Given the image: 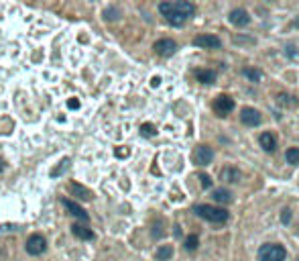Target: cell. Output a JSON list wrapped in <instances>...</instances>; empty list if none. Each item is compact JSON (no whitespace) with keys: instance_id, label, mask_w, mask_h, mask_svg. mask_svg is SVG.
<instances>
[{"instance_id":"d4e9b609","label":"cell","mask_w":299,"mask_h":261,"mask_svg":"<svg viewBox=\"0 0 299 261\" xmlns=\"http://www.w3.org/2000/svg\"><path fill=\"white\" fill-rule=\"evenodd\" d=\"M104 17H106L108 20H114V19L120 17V10H118V8H106V10H104Z\"/></svg>"},{"instance_id":"7c38bea8","label":"cell","mask_w":299,"mask_h":261,"mask_svg":"<svg viewBox=\"0 0 299 261\" xmlns=\"http://www.w3.org/2000/svg\"><path fill=\"white\" fill-rule=\"evenodd\" d=\"M72 233H74V237H77V239H82V241H92L94 239V233H92L90 226L79 224V222L72 224Z\"/></svg>"},{"instance_id":"9c48e42d","label":"cell","mask_w":299,"mask_h":261,"mask_svg":"<svg viewBox=\"0 0 299 261\" xmlns=\"http://www.w3.org/2000/svg\"><path fill=\"white\" fill-rule=\"evenodd\" d=\"M63 206H65V210L70 212V214H74L75 219H79V221H84V222H88L90 221V217H88V212L79 206V204H75L74 200H67V198H63Z\"/></svg>"},{"instance_id":"5bb4252c","label":"cell","mask_w":299,"mask_h":261,"mask_svg":"<svg viewBox=\"0 0 299 261\" xmlns=\"http://www.w3.org/2000/svg\"><path fill=\"white\" fill-rule=\"evenodd\" d=\"M259 141H261V147H262V149L267 151V153H273L275 149H277V141H275V137H273L271 133H262Z\"/></svg>"},{"instance_id":"44dd1931","label":"cell","mask_w":299,"mask_h":261,"mask_svg":"<svg viewBox=\"0 0 299 261\" xmlns=\"http://www.w3.org/2000/svg\"><path fill=\"white\" fill-rule=\"evenodd\" d=\"M70 163H72V161H70V160H67V157H65V160H61V161H59V165H57V167L53 169V172H51V176H53V178H57V176H61V174L65 172V169H67V167H70Z\"/></svg>"},{"instance_id":"4fadbf2b","label":"cell","mask_w":299,"mask_h":261,"mask_svg":"<svg viewBox=\"0 0 299 261\" xmlns=\"http://www.w3.org/2000/svg\"><path fill=\"white\" fill-rule=\"evenodd\" d=\"M70 192H72V196H75L77 200H92V192L88 190V188H84V186H79V184H70Z\"/></svg>"},{"instance_id":"7402d4cb","label":"cell","mask_w":299,"mask_h":261,"mask_svg":"<svg viewBox=\"0 0 299 261\" xmlns=\"http://www.w3.org/2000/svg\"><path fill=\"white\" fill-rule=\"evenodd\" d=\"M198 245H200V239L195 235H189L187 239H186V249H187V251H195V249H198Z\"/></svg>"},{"instance_id":"5b68a950","label":"cell","mask_w":299,"mask_h":261,"mask_svg":"<svg viewBox=\"0 0 299 261\" xmlns=\"http://www.w3.org/2000/svg\"><path fill=\"white\" fill-rule=\"evenodd\" d=\"M214 160V151H212V147L208 145H200V147H195V153H193V161L195 165H208L212 163Z\"/></svg>"},{"instance_id":"7a4b0ae2","label":"cell","mask_w":299,"mask_h":261,"mask_svg":"<svg viewBox=\"0 0 299 261\" xmlns=\"http://www.w3.org/2000/svg\"><path fill=\"white\" fill-rule=\"evenodd\" d=\"M287 251L283 245L277 243H269V245H262L261 251H259V259L261 261H285Z\"/></svg>"},{"instance_id":"1f68e13d","label":"cell","mask_w":299,"mask_h":261,"mask_svg":"<svg viewBox=\"0 0 299 261\" xmlns=\"http://www.w3.org/2000/svg\"><path fill=\"white\" fill-rule=\"evenodd\" d=\"M2 169H4V161H2V160H0V172H2Z\"/></svg>"},{"instance_id":"52a82bcc","label":"cell","mask_w":299,"mask_h":261,"mask_svg":"<svg viewBox=\"0 0 299 261\" xmlns=\"http://www.w3.org/2000/svg\"><path fill=\"white\" fill-rule=\"evenodd\" d=\"M155 53L161 55V58H169V55H173L177 51V43L173 39H161L155 43Z\"/></svg>"},{"instance_id":"ffe728a7","label":"cell","mask_w":299,"mask_h":261,"mask_svg":"<svg viewBox=\"0 0 299 261\" xmlns=\"http://www.w3.org/2000/svg\"><path fill=\"white\" fill-rule=\"evenodd\" d=\"M277 102H279L281 106H295V104H297L295 96H289V94H279V96H277Z\"/></svg>"},{"instance_id":"3957f363","label":"cell","mask_w":299,"mask_h":261,"mask_svg":"<svg viewBox=\"0 0 299 261\" xmlns=\"http://www.w3.org/2000/svg\"><path fill=\"white\" fill-rule=\"evenodd\" d=\"M159 10H161V15H163V17L167 19L169 25H173V27H181L183 22L187 20L186 17H183V15L179 13V10H175L173 2H161V4H159Z\"/></svg>"},{"instance_id":"4dcf8cb0","label":"cell","mask_w":299,"mask_h":261,"mask_svg":"<svg viewBox=\"0 0 299 261\" xmlns=\"http://www.w3.org/2000/svg\"><path fill=\"white\" fill-rule=\"evenodd\" d=\"M151 84H153V86H159V84H161V78H153Z\"/></svg>"},{"instance_id":"8992f818","label":"cell","mask_w":299,"mask_h":261,"mask_svg":"<svg viewBox=\"0 0 299 261\" xmlns=\"http://www.w3.org/2000/svg\"><path fill=\"white\" fill-rule=\"evenodd\" d=\"M232 108H234V100L230 96H226V94H220L214 100V110H216L218 117H226Z\"/></svg>"},{"instance_id":"cb8c5ba5","label":"cell","mask_w":299,"mask_h":261,"mask_svg":"<svg viewBox=\"0 0 299 261\" xmlns=\"http://www.w3.org/2000/svg\"><path fill=\"white\" fill-rule=\"evenodd\" d=\"M244 76L248 78V80H252V82H259L262 74H261L259 70H252V67H246V70H244Z\"/></svg>"},{"instance_id":"f546056e","label":"cell","mask_w":299,"mask_h":261,"mask_svg":"<svg viewBox=\"0 0 299 261\" xmlns=\"http://www.w3.org/2000/svg\"><path fill=\"white\" fill-rule=\"evenodd\" d=\"M67 106H70V108H79V102L77 100H70V102H67Z\"/></svg>"},{"instance_id":"484cf974","label":"cell","mask_w":299,"mask_h":261,"mask_svg":"<svg viewBox=\"0 0 299 261\" xmlns=\"http://www.w3.org/2000/svg\"><path fill=\"white\" fill-rule=\"evenodd\" d=\"M200 180H202V186H204V188H212V178H210V176H204V174H202Z\"/></svg>"},{"instance_id":"4316f807","label":"cell","mask_w":299,"mask_h":261,"mask_svg":"<svg viewBox=\"0 0 299 261\" xmlns=\"http://www.w3.org/2000/svg\"><path fill=\"white\" fill-rule=\"evenodd\" d=\"M281 221H283V222H289V221H291V210H289V208H285V210H283Z\"/></svg>"},{"instance_id":"6da1fadb","label":"cell","mask_w":299,"mask_h":261,"mask_svg":"<svg viewBox=\"0 0 299 261\" xmlns=\"http://www.w3.org/2000/svg\"><path fill=\"white\" fill-rule=\"evenodd\" d=\"M193 212L198 217L210 221V222H226L228 221V212L224 208H218V206H210V204H195Z\"/></svg>"},{"instance_id":"30bf717a","label":"cell","mask_w":299,"mask_h":261,"mask_svg":"<svg viewBox=\"0 0 299 261\" xmlns=\"http://www.w3.org/2000/svg\"><path fill=\"white\" fill-rule=\"evenodd\" d=\"M193 43L198 45V47H206V49H218L222 45V41L216 35H198L193 39Z\"/></svg>"},{"instance_id":"9a60e30c","label":"cell","mask_w":299,"mask_h":261,"mask_svg":"<svg viewBox=\"0 0 299 261\" xmlns=\"http://www.w3.org/2000/svg\"><path fill=\"white\" fill-rule=\"evenodd\" d=\"M212 198L220 204H228V202H232V192L226 190V188H218V190L212 192Z\"/></svg>"},{"instance_id":"ac0fdd59","label":"cell","mask_w":299,"mask_h":261,"mask_svg":"<svg viewBox=\"0 0 299 261\" xmlns=\"http://www.w3.org/2000/svg\"><path fill=\"white\" fill-rule=\"evenodd\" d=\"M220 178L226 180V181H238L240 180V172H238V169H234V167H226V169H222V172H220Z\"/></svg>"},{"instance_id":"277c9868","label":"cell","mask_w":299,"mask_h":261,"mask_svg":"<svg viewBox=\"0 0 299 261\" xmlns=\"http://www.w3.org/2000/svg\"><path fill=\"white\" fill-rule=\"evenodd\" d=\"M47 251V241H45L43 235H31L27 239V253L37 257V255H43Z\"/></svg>"},{"instance_id":"ba28073f","label":"cell","mask_w":299,"mask_h":261,"mask_svg":"<svg viewBox=\"0 0 299 261\" xmlns=\"http://www.w3.org/2000/svg\"><path fill=\"white\" fill-rule=\"evenodd\" d=\"M240 120H243L244 124H248V127H255V124H259L262 120V117H261V112L257 108L246 106V108L240 110Z\"/></svg>"},{"instance_id":"e0dca14e","label":"cell","mask_w":299,"mask_h":261,"mask_svg":"<svg viewBox=\"0 0 299 261\" xmlns=\"http://www.w3.org/2000/svg\"><path fill=\"white\" fill-rule=\"evenodd\" d=\"M157 261H167V259H171L173 257V247L171 245H161L159 249H157Z\"/></svg>"},{"instance_id":"83f0119b","label":"cell","mask_w":299,"mask_h":261,"mask_svg":"<svg viewBox=\"0 0 299 261\" xmlns=\"http://www.w3.org/2000/svg\"><path fill=\"white\" fill-rule=\"evenodd\" d=\"M153 237H155V239H159V237H163V231H161V224H155V229H153Z\"/></svg>"},{"instance_id":"f1b7e54d","label":"cell","mask_w":299,"mask_h":261,"mask_svg":"<svg viewBox=\"0 0 299 261\" xmlns=\"http://www.w3.org/2000/svg\"><path fill=\"white\" fill-rule=\"evenodd\" d=\"M129 153H131V151L126 149V147H118V149H116V155H118V157H126Z\"/></svg>"},{"instance_id":"8fae6325","label":"cell","mask_w":299,"mask_h":261,"mask_svg":"<svg viewBox=\"0 0 299 261\" xmlns=\"http://www.w3.org/2000/svg\"><path fill=\"white\" fill-rule=\"evenodd\" d=\"M230 22L236 27H246L248 22H250V17L244 8H234L232 13H230Z\"/></svg>"},{"instance_id":"603a6c76","label":"cell","mask_w":299,"mask_h":261,"mask_svg":"<svg viewBox=\"0 0 299 261\" xmlns=\"http://www.w3.org/2000/svg\"><path fill=\"white\" fill-rule=\"evenodd\" d=\"M141 133L145 135V137H155V135H157V129H155V124L145 122L143 127H141Z\"/></svg>"},{"instance_id":"d6986e66","label":"cell","mask_w":299,"mask_h":261,"mask_svg":"<svg viewBox=\"0 0 299 261\" xmlns=\"http://www.w3.org/2000/svg\"><path fill=\"white\" fill-rule=\"evenodd\" d=\"M285 160H287V163H293V165L299 163V149H297V147H291V149H287Z\"/></svg>"},{"instance_id":"2e32d148","label":"cell","mask_w":299,"mask_h":261,"mask_svg":"<svg viewBox=\"0 0 299 261\" xmlns=\"http://www.w3.org/2000/svg\"><path fill=\"white\" fill-rule=\"evenodd\" d=\"M195 78H198L202 84H214L216 82V72L214 70H198L195 72Z\"/></svg>"}]
</instances>
